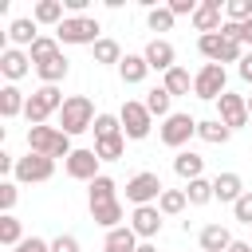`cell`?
<instances>
[{
	"label": "cell",
	"instance_id": "obj_1",
	"mask_svg": "<svg viewBox=\"0 0 252 252\" xmlns=\"http://www.w3.org/2000/svg\"><path fill=\"white\" fill-rule=\"evenodd\" d=\"M28 150L32 154H43V158H71V138L59 130V126H28Z\"/></svg>",
	"mask_w": 252,
	"mask_h": 252
},
{
	"label": "cell",
	"instance_id": "obj_2",
	"mask_svg": "<svg viewBox=\"0 0 252 252\" xmlns=\"http://www.w3.org/2000/svg\"><path fill=\"white\" fill-rule=\"evenodd\" d=\"M94 102L87 98V94H71L67 102H63V110H59V130L67 134V138H75V134H83V130H91L94 126Z\"/></svg>",
	"mask_w": 252,
	"mask_h": 252
},
{
	"label": "cell",
	"instance_id": "obj_3",
	"mask_svg": "<svg viewBox=\"0 0 252 252\" xmlns=\"http://www.w3.org/2000/svg\"><path fill=\"white\" fill-rule=\"evenodd\" d=\"M63 102H67V98L59 94V87H39V91H32V94H28V110H24L28 126H47V118L59 114Z\"/></svg>",
	"mask_w": 252,
	"mask_h": 252
},
{
	"label": "cell",
	"instance_id": "obj_4",
	"mask_svg": "<svg viewBox=\"0 0 252 252\" xmlns=\"http://www.w3.org/2000/svg\"><path fill=\"white\" fill-rule=\"evenodd\" d=\"M98 32H102V28H98L94 16H67V20L55 28V39H59V43H75V47H83V43L94 47V43L102 39Z\"/></svg>",
	"mask_w": 252,
	"mask_h": 252
},
{
	"label": "cell",
	"instance_id": "obj_5",
	"mask_svg": "<svg viewBox=\"0 0 252 252\" xmlns=\"http://www.w3.org/2000/svg\"><path fill=\"white\" fill-rule=\"evenodd\" d=\"M197 51H201L209 63H220V67L244 59V43H240V39H228V35H220V32L201 35V39H197Z\"/></svg>",
	"mask_w": 252,
	"mask_h": 252
},
{
	"label": "cell",
	"instance_id": "obj_6",
	"mask_svg": "<svg viewBox=\"0 0 252 252\" xmlns=\"http://www.w3.org/2000/svg\"><path fill=\"white\" fill-rule=\"evenodd\" d=\"M224 91H228V75H224V67H220V63H205V67L193 75V94H197V98L217 102Z\"/></svg>",
	"mask_w": 252,
	"mask_h": 252
},
{
	"label": "cell",
	"instance_id": "obj_7",
	"mask_svg": "<svg viewBox=\"0 0 252 252\" xmlns=\"http://www.w3.org/2000/svg\"><path fill=\"white\" fill-rule=\"evenodd\" d=\"M165 193V185H161V177L158 173H150V169H142V173H134L130 181H126V201L138 209V205H158V197Z\"/></svg>",
	"mask_w": 252,
	"mask_h": 252
},
{
	"label": "cell",
	"instance_id": "obj_8",
	"mask_svg": "<svg viewBox=\"0 0 252 252\" xmlns=\"http://www.w3.org/2000/svg\"><path fill=\"white\" fill-rule=\"evenodd\" d=\"M51 173H55V158H43V154H24V158H16V181H24V185H39V181H51Z\"/></svg>",
	"mask_w": 252,
	"mask_h": 252
},
{
	"label": "cell",
	"instance_id": "obj_9",
	"mask_svg": "<svg viewBox=\"0 0 252 252\" xmlns=\"http://www.w3.org/2000/svg\"><path fill=\"white\" fill-rule=\"evenodd\" d=\"M118 122H122V134H126V138L142 142V138L150 134V126H154V114L146 110V102H122Z\"/></svg>",
	"mask_w": 252,
	"mask_h": 252
},
{
	"label": "cell",
	"instance_id": "obj_10",
	"mask_svg": "<svg viewBox=\"0 0 252 252\" xmlns=\"http://www.w3.org/2000/svg\"><path fill=\"white\" fill-rule=\"evenodd\" d=\"M158 134H161V142H165L169 150H181V146L197 134V118H193V114H169Z\"/></svg>",
	"mask_w": 252,
	"mask_h": 252
},
{
	"label": "cell",
	"instance_id": "obj_11",
	"mask_svg": "<svg viewBox=\"0 0 252 252\" xmlns=\"http://www.w3.org/2000/svg\"><path fill=\"white\" fill-rule=\"evenodd\" d=\"M217 110H220V122L228 126V130H240V126H248V98L244 94H232V91H224L220 98H217Z\"/></svg>",
	"mask_w": 252,
	"mask_h": 252
},
{
	"label": "cell",
	"instance_id": "obj_12",
	"mask_svg": "<svg viewBox=\"0 0 252 252\" xmlns=\"http://www.w3.org/2000/svg\"><path fill=\"white\" fill-rule=\"evenodd\" d=\"M130 228H134L138 240H154V236L161 232V209H158V205H138V209L130 213Z\"/></svg>",
	"mask_w": 252,
	"mask_h": 252
},
{
	"label": "cell",
	"instance_id": "obj_13",
	"mask_svg": "<svg viewBox=\"0 0 252 252\" xmlns=\"http://www.w3.org/2000/svg\"><path fill=\"white\" fill-rule=\"evenodd\" d=\"M63 165H67V177H71V181H87V185H91V181L98 177V154H94V150H75Z\"/></svg>",
	"mask_w": 252,
	"mask_h": 252
},
{
	"label": "cell",
	"instance_id": "obj_14",
	"mask_svg": "<svg viewBox=\"0 0 252 252\" xmlns=\"http://www.w3.org/2000/svg\"><path fill=\"white\" fill-rule=\"evenodd\" d=\"M142 55H146L150 71H161V75H165V71H173V67H177V63H173V59H177V51H173V43H169V39H161V35H158V39H150Z\"/></svg>",
	"mask_w": 252,
	"mask_h": 252
},
{
	"label": "cell",
	"instance_id": "obj_15",
	"mask_svg": "<svg viewBox=\"0 0 252 252\" xmlns=\"http://www.w3.org/2000/svg\"><path fill=\"white\" fill-rule=\"evenodd\" d=\"M0 71H4L8 83H16V79H24V75L32 71V55L20 51V47H4V51H0Z\"/></svg>",
	"mask_w": 252,
	"mask_h": 252
},
{
	"label": "cell",
	"instance_id": "obj_16",
	"mask_svg": "<svg viewBox=\"0 0 252 252\" xmlns=\"http://www.w3.org/2000/svg\"><path fill=\"white\" fill-rule=\"evenodd\" d=\"M248 189H244V181H240V173H217L213 177V201H228V205H236L240 197H244Z\"/></svg>",
	"mask_w": 252,
	"mask_h": 252
},
{
	"label": "cell",
	"instance_id": "obj_17",
	"mask_svg": "<svg viewBox=\"0 0 252 252\" xmlns=\"http://www.w3.org/2000/svg\"><path fill=\"white\" fill-rule=\"evenodd\" d=\"M193 28H197L201 35L220 32V28H224V24H220V0H201L197 12H193Z\"/></svg>",
	"mask_w": 252,
	"mask_h": 252
},
{
	"label": "cell",
	"instance_id": "obj_18",
	"mask_svg": "<svg viewBox=\"0 0 252 252\" xmlns=\"http://www.w3.org/2000/svg\"><path fill=\"white\" fill-rule=\"evenodd\" d=\"M197 240H201V252H228V244H232V232H228L224 224H205Z\"/></svg>",
	"mask_w": 252,
	"mask_h": 252
},
{
	"label": "cell",
	"instance_id": "obj_19",
	"mask_svg": "<svg viewBox=\"0 0 252 252\" xmlns=\"http://www.w3.org/2000/svg\"><path fill=\"white\" fill-rule=\"evenodd\" d=\"M201 169H205V158H201V154H193V150H181V154L173 158V173H177L181 181H197V177H201Z\"/></svg>",
	"mask_w": 252,
	"mask_h": 252
},
{
	"label": "cell",
	"instance_id": "obj_20",
	"mask_svg": "<svg viewBox=\"0 0 252 252\" xmlns=\"http://www.w3.org/2000/svg\"><path fill=\"white\" fill-rule=\"evenodd\" d=\"M102 252H138V236H134V228H130V224L110 228L106 240H102Z\"/></svg>",
	"mask_w": 252,
	"mask_h": 252
},
{
	"label": "cell",
	"instance_id": "obj_21",
	"mask_svg": "<svg viewBox=\"0 0 252 252\" xmlns=\"http://www.w3.org/2000/svg\"><path fill=\"white\" fill-rule=\"evenodd\" d=\"M24 110H28V98H24V91H20L16 83L0 87V114H4V118H16V114H24Z\"/></svg>",
	"mask_w": 252,
	"mask_h": 252
},
{
	"label": "cell",
	"instance_id": "obj_22",
	"mask_svg": "<svg viewBox=\"0 0 252 252\" xmlns=\"http://www.w3.org/2000/svg\"><path fill=\"white\" fill-rule=\"evenodd\" d=\"M122 217H126V213H122V201H106V205H94V209H91V220L102 224L106 232H110V228H122Z\"/></svg>",
	"mask_w": 252,
	"mask_h": 252
},
{
	"label": "cell",
	"instance_id": "obj_23",
	"mask_svg": "<svg viewBox=\"0 0 252 252\" xmlns=\"http://www.w3.org/2000/svg\"><path fill=\"white\" fill-rule=\"evenodd\" d=\"M8 39H12L16 47H32V43L39 39V32H35V20H28V16L12 20V24H8Z\"/></svg>",
	"mask_w": 252,
	"mask_h": 252
},
{
	"label": "cell",
	"instance_id": "obj_24",
	"mask_svg": "<svg viewBox=\"0 0 252 252\" xmlns=\"http://www.w3.org/2000/svg\"><path fill=\"white\" fill-rule=\"evenodd\" d=\"M118 75H122V83H142L146 75H150V63H146V55H122V63H118Z\"/></svg>",
	"mask_w": 252,
	"mask_h": 252
},
{
	"label": "cell",
	"instance_id": "obj_25",
	"mask_svg": "<svg viewBox=\"0 0 252 252\" xmlns=\"http://www.w3.org/2000/svg\"><path fill=\"white\" fill-rule=\"evenodd\" d=\"M67 71H71V67H67V59H63V55H55V59H47V63H39V67H35V75L43 79V87H59V83L67 79Z\"/></svg>",
	"mask_w": 252,
	"mask_h": 252
},
{
	"label": "cell",
	"instance_id": "obj_26",
	"mask_svg": "<svg viewBox=\"0 0 252 252\" xmlns=\"http://www.w3.org/2000/svg\"><path fill=\"white\" fill-rule=\"evenodd\" d=\"M197 138H205L209 146H224V142L232 138V130H228L220 118H205V122H197Z\"/></svg>",
	"mask_w": 252,
	"mask_h": 252
},
{
	"label": "cell",
	"instance_id": "obj_27",
	"mask_svg": "<svg viewBox=\"0 0 252 252\" xmlns=\"http://www.w3.org/2000/svg\"><path fill=\"white\" fill-rule=\"evenodd\" d=\"M114 189H118V185H114V177L98 173V177L91 181V189H87V201H91V209H94V205H106V201H118V197H114Z\"/></svg>",
	"mask_w": 252,
	"mask_h": 252
},
{
	"label": "cell",
	"instance_id": "obj_28",
	"mask_svg": "<svg viewBox=\"0 0 252 252\" xmlns=\"http://www.w3.org/2000/svg\"><path fill=\"white\" fill-rule=\"evenodd\" d=\"M32 20H35V24H55V28H59V24L67 20V16H63V0H39L35 12H32Z\"/></svg>",
	"mask_w": 252,
	"mask_h": 252
},
{
	"label": "cell",
	"instance_id": "obj_29",
	"mask_svg": "<svg viewBox=\"0 0 252 252\" xmlns=\"http://www.w3.org/2000/svg\"><path fill=\"white\" fill-rule=\"evenodd\" d=\"M28 55H32V67H39V63H47V59H55V55H63V51H59V39L39 35V39L28 47Z\"/></svg>",
	"mask_w": 252,
	"mask_h": 252
},
{
	"label": "cell",
	"instance_id": "obj_30",
	"mask_svg": "<svg viewBox=\"0 0 252 252\" xmlns=\"http://www.w3.org/2000/svg\"><path fill=\"white\" fill-rule=\"evenodd\" d=\"M161 87L177 98V94H189L193 91V75L185 71V67H173V71H165V79H161Z\"/></svg>",
	"mask_w": 252,
	"mask_h": 252
},
{
	"label": "cell",
	"instance_id": "obj_31",
	"mask_svg": "<svg viewBox=\"0 0 252 252\" xmlns=\"http://www.w3.org/2000/svg\"><path fill=\"white\" fill-rule=\"evenodd\" d=\"M94 154H98V161H118V158L126 154V134L98 138V142H94Z\"/></svg>",
	"mask_w": 252,
	"mask_h": 252
},
{
	"label": "cell",
	"instance_id": "obj_32",
	"mask_svg": "<svg viewBox=\"0 0 252 252\" xmlns=\"http://www.w3.org/2000/svg\"><path fill=\"white\" fill-rule=\"evenodd\" d=\"M142 102H146V110H150V114H158V118L165 122V118H169V102H173V94H169L165 87H154Z\"/></svg>",
	"mask_w": 252,
	"mask_h": 252
},
{
	"label": "cell",
	"instance_id": "obj_33",
	"mask_svg": "<svg viewBox=\"0 0 252 252\" xmlns=\"http://www.w3.org/2000/svg\"><path fill=\"white\" fill-rule=\"evenodd\" d=\"M185 205H189L185 189H165V193L158 197V209H161V217H177V213H181Z\"/></svg>",
	"mask_w": 252,
	"mask_h": 252
},
{
	"label": "cell",
	"instance_id": "obj_34",
	"mask_svg": "<svg viewBox=\"0 0 252 252\" xmlns=\"http://www.w3.org/2000/svg\"><path fill=\"white\" fill-rule=\"evenodd\" d=\"M20 240H24V224H20L12 213H4V217H0V244H4V248H16Z\"/></svg>",
	"mask_w": 252,
	"mask_h": 252
},
{
	"label": "cell",
	"instance_id": "obj_35",
	"mask_svg": "<svg viewBox=\"0 0 252 252\" xmlns=\"http://www.w3.org/2000/svg\"><path fill=\"white\" fill-rule=\"evenodd\" d=\"M91 51H94V63H122V47H118L114 39H106V35H102Z\"/></svg>",
	"mask_w": 252,
	"mask_h": 252
},
{
	"label": "cell",
	"instance_id": "obj_36",
	"mask_svg": "<svg viewBox=\"0 0 252 252\" xmlns=\"http://www.w3.org/2000/svg\"><path fill=\"white\" fill-rule=\"evenodd\" d=\"M185 197H189V205H209L213 201V181H205V177L189 181L185 185Z\"/></svg>",
	"mask_w": 252,
	"mask_h": 252
},
{
	"label": "cell",
	"instance_id": "obj_37",
	"mask_svg": "<svg viewBox=\"0 0 252 252\" xmlns=\"http://www.w3.org/2000/svg\"><path fill=\"white\" fill-rule=\"evenodd\" d=\"M173 20H177V16H173L169 8H150V12H146L150 32H169V28H173Z\"/></svg>",
	"mask_w": 252,
	"mask_h": 252
},
{
	"label": "cell",
	"instance_id": "obj_38",
	"mask_svg": "<svg viewBox=\"0 0 252 252\" xmlns=\"http://www.w3.org/2000/svg\"><path fill=\"white\" fill-rule=\"evenodd\" d=\"M91 130H94V142H98V138H114V134H122V122H118L114 114H98Z\"/></svg>",
	"mask_w": 252,
	"mask_h": 252
},
{
	"label": "cell",
	"instance_id": "obj_39",
	"mask_svg": "<svg viewBox=\"0 0 252 252\" xmlns=\"http://www.w3.org/2000/svg\"><path fill=\"white\" fill-rule=\"evenodd\" d=\"M224 16H228V24L252 20V0H228V4H224Z\"/></svg>",
	"mask_w": 252,
	"mask_h": 252
},
{
	"label": "cell",
	"instance_id": "obj_40",
	"mask_svg": "<svg viewBox=\"0 0 252 252\" xmlns=\"http://www.w3.org/2000/svg\"><path fill=\"white\" fill-rule=\"evenodd\" d=\"M220 35H228V39H240V43H248V47H252V20H244V24H228V20H224Z\"/></svg>",
	"mask_w": 252,
	"mask_h": 252
},
{
	"label": "cell",
	"instance_id": "obj_41",
	"mask_svg": "<svg viewBox=\"0 0 252 252\" xmlns=\"http://www.w3.org/2000/svg\"><path fill=\"white\" fill-rule=\"evenodd\" d=\"M16 197H20L16 181H0V209H4V213H12V209H16Z\"/></svg>",
	"mask_w": 252,
	"mask_h": 252
},
{
	"label": "cell",
	"instance_id": "obj_42",
	"mask_svg": "<svg viewBox=\"0 0 252 252\" xmlns=\"http://www.w3.org/2000/svg\"><path fill=\"white\" fill-rule=\"evenodd\" d=\"M232 217H236L240 224H252V189H248V193H244V197L232 205Z\"/></svg>",
	"mask_w": 252,
	"mask_h": 252
},
{
	"label": "cell",
	"instance_id": "obj_43",
	"mask_svg": "<svg viewBox=\"0 0 252 252\" xmlns=\"http://www.w3.org/2000/svg\"><path fill=\"white\" fill-rule=\"evenodd\" d=\"M12 252H51V240H39V236H24Z\"/></svg>",
	"mask_w": 252,
	"mask_h": 252
},
{
	"label": "cell",
	"instance_id": "obj_44",
	"mask_svg": "<svg viewBox=\"0 0 252 252\" xmlns=\"http://www.w3.org/2000/svg\"><path fill=\"white\" fill-rule=\"evenodd\" d=\"M51 252H79V236H71V232H59V236L51 240Z\"/></svg>",
	"mask_w": 252,
	"mask_h": 252
},
{
	"label": "cell",
	"instance_id": "obj_45",
	"mask_svg": "<svg viewBox=\"0 0 252 252\" xmlns=\"http://www.w3.org/2000/svg\"><path fill=\"white\" fill-rule=\"evenodd\" d=\"M165 8H169L173 16H189V20H193V12H197V0H169Z\"/></svg>",
	"mask_w": 252,
	"mask_h": 252
},
{
	"label": "cell",
	"instance_id": "obj_46",
	"mask_svg": "<svg viewBox=\"0 0 252 252\" xmlns=\"http://www.w3.org/2000/svg\"><path fill=\"white\" fill-rule=\"evenodd\" d=\"M236 71H240V79H244V83H252V51H244V59H240V67H236Z\"/></svg>",
	"mask_w": 252,
	"mask_h": 252
},
{
	"label": "cell",
	"instance_id": "obj_47",
	"mask_svg": "<svg viewBox=\"0 0 252 252\" xmlns=\"http://www.w3.org/2000/svg\"><path fill=\"white\" fill-rule=\"evenodd\" d=\"M228 252H252V244H248V240H232V244H228Z\"/></svg>",
	"mask_w": 252,
	"mask_h": 252
},
{
	"label": "cell",
	"instance_id": "obj_48",
	"mask_svg": "<svg viewBox=\"0 0 252 252\" xmlns=\"http://www.w3.org/2000/svg\"><path fill=\"white\" fill-rule=\"evenodd\" d=\"M138 252H158V244H154V240H142V244H138Z\"/></svg>",
	"mask_w": 252,
	"mask_h": 252
},
{
	"label": "cell",
	"instance_id": "obj_49",
	"mask_svg": "<svg viewBox=\"0 0 252 252\" xmlns=\"http://www.w3.org/2000/svg\"><path fill=\"white\" fill-rule=\"evenodd\" d=\"M248 114H252V94H248Z\"/></svg>",
	"mask_w": 252,
	"mask_h": 252
}]
</instances>
